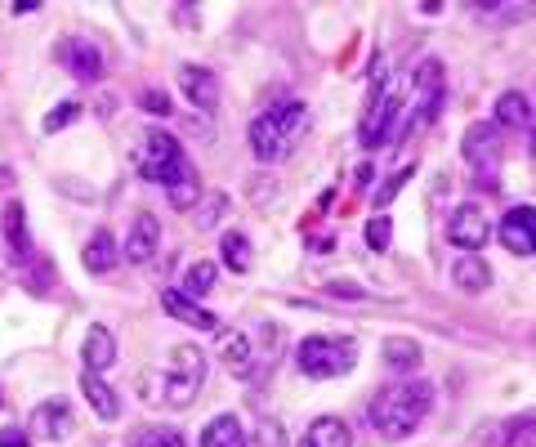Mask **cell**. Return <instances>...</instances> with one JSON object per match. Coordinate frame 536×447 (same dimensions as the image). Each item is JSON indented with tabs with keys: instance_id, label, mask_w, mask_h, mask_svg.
<instances>
[{
	"instance_id": "cell-35",
	"label": "cell",
	"mask_w": 536,
	"mask_h": 447,
	"mask_svg": "<svg viewBox=\"0 0 536 447\" xmlns=\"http://www.w3.org/2000/svg\"><path fill=\"white\" fill-rule=\"evenodd\" d=\"M76 112H81V108H76V103H63L59 112H50V117H45V135H59V130L67 126V121H76Z\"/></svg>"
},
{
	"instance_id": "cell-11",
	"label": "cell",
	"mask_w": 536,
	"mask_h": 447,
	"mask_svg": "<svg viewBox=\"0 0 536 447\" xmlns=\"http://www.w3.org/2000/svg\"><path fill=\"white\" fill-rule=\"evenodd\" d=\"M59 59L63 68L76 76V81H103V72H108V63H103V50L90 41V36H67L59 45Z\"/></svg>"
},
{
	"instance_id": "cell-19",
	"label": "cell",
	"mask_w": 536,
	"mask_h": 447,
	"mask_svg": "<svg viewBox=\"0 0 536 447\" xmlns=\"http://www.w3.org/2000/svg\"><path fill=\"white\" fill-rule=\"evenodd\" d=\"M215 354H219V363H224L228 372L242 376V380L255 372V358H260V354L251 349V340L242 336V331H224V336H219V349H215Z\"/></svg>"
},
{
	"instance_id": "cell-41",
	"label": "cell",
	"mask_w": 536,
	"mask_h": 447,
	"mask_svg": "<svg viewBox=\"0 0 536 447\" xmlns=\"http://www.w3.org/2000/svg\"><path fill=\"white\" fill-rule=\"evenodd\" d=\"M528 148H532V161H536V130H532V139H528Z\"/></svg>"
},
{
	"instance_id": "cell-5",
	"label": "cell",
	"mask_w": 536,
	"mask_h": 447,
	"mask_svg": "<svg viewBox=\"0 0 536 447\" xmlns=\"http://www.w3.org/2000/svg\"><path fill=\"white\" fill-rule=\"evenodd\" d=\"M407 76H389L385 85L376 90V103L367 108L362 117V148H385L389 139H398V126H402V108H407Z\"/></svg>"
},
{
	"instance_id": "cell-25",
	"label": "cell",
	"mask_w": 536,
	"mask_h": 447,
	"mask_svg": "<svg viewBox=\"0 0 536 447\" xmlns=\"http://www.w3.org/2000/svg\"><path fill=\"white\" fill-rule=\"evenodd\" d=\"M215 264H210V260H193V264H188V269H184V282H179V296H188V300H201V296H210V287H215Z\"/></svg>"
},
{
	"instance_id": "cell-10",
	"label": "cell",
	"mask_w": 536,
	"mask_h": 447,
	"mask_svg": "<svg viewBox=\"0 0 536 447\" xmlns=\"http://www.w3.org/2000/svg\"><path fill=\"white\" fill-rule=\"evenodd\" d=\"M67 434H72V407H67V398H45L32 412V421H27V439L54 447V443H63Z\"/></svg>"
},
{
	"instance_id": "cell-1",
	"label": "cell",
	"mask_w": 536,
	"mask_h": 447,
	"mask_svg": "<svg viewBox=\"0 0 536 447\" xmlns=\"http://www.w3.org/2000/svg\"><path fill=\"white\" fill-rule=\"evenodd\" d=\"M134 166H139V175L148 179V184L166 188L170 206H179V211L197 206V170H193V161L184 157L175 135H166V130H143L139 144H134Z\"/></svg>"
},
{
	"instance_id": "cell-14",
	"label": "cell",
	"mask_w": 536,
	"mask_h": 447,
	"mask_svg": "<svg viewBox=\"0 0 536 447\" xmlns=\"http://www.w3.org/2000/svg\"><path fill=\"white\" fill-rule=\"evenodd\" d=\"M126 260L130 264H148L152 255L161 251V224H157V215L152 211H139L134 215V224H130V233H126Z\"/></svg>"
},
{
	"instance_id": "cell-37",
	"label": "cell",
	"mask_w": 536,
	"mask_h": 447,
	"mask_svg": "<svg viewBox=\"0 0 536 447\" xmlns=\"http://www.w3.org/2000/svg\"><path fill=\"white\" fill-rule=\"evenodd\" d=\"M0 447H32V439H27V430H0Z\"/></svg>"
},
{
	"instance_id": "cell-8",
	"label": "cell",
	"mask_w": 536,
	"mask_h": 447,
	"mask_svg": "<svg viewBox=\"0 0 536 447\" xmlns=\"http://www.w3.org/2000/svg\"><path fill=\"white\" fill-rule=\"evenodd\" d=\"M487 237H492V220H487V206L461 202L452 215H447V242L461 246V251H483Z\"/></svg>"
},
{
	"instance_id": "cell-23",
	"label": "cell",
	"mask_w": 536,
	"mask_h": 447,
	"mask_svg": "<svg viewBox=\"0 0 536 447\" xmlns=\"http://www.w3.org/2000/svg\"><path fill=\"white\" fill-rule=\"evenodd\" d=\"M452 282L461 291H469V296H478V291L492 287V269H487V260H478V255H465V260H456Z\"/></svg>"
},
{
	"instance_id": "cell-43",
	"label": "cell",
	"mask_w": 536,
	"mask_h": 447,
	"mask_svg": "<svg viewBox=\"0 0 536 447\" xmlns=\"http://www.w3.org/2000/svg\"><path fill=\"white\" fill-rule=\"evenodd\" d=\"M300 447H309V443H300Z\"/></svg>"
},
{
	"instance_id": "cell-15",
	"label": "cell",
	"mask_w": 536,
	"mask_h": 447,
	"mask_svg": "<svg viewBox=\"0 0 536 447\" xmlns=\"http://www.w3.org/2000/svg\"><path fill=\"white\" fill-rule=\"evenodd\" d=\"M179 90H184V99H193V108L201 112H215L219 108V76L210 68H179Z\"/></svg>"
},
{
	"instance_id": "cell-9",
	"label": "cell",
	"mask_w": 536,
	"mask_h": 447,
	"mask_svg": "<svg viewBox=\"0 0 536 447\" xmlns=\"http://www.w3.org/2000/svg\"><path fill=\"white\" fill-rule=\"evenodd\" d=\"M0 233H5V251L14 264H32L36 246H32V228H27V206L18 197H9L5 211H0Z\"/></svg>"
},
{
	"instance_id": "cell-31",
	"label": "cell",
	"mask_w": 536,
	"mask_h": 447,
	"mask_svg": "<svg viewBox=\"0 0 536 447\" xmlns=\"http://www.w3.org/2000/svg\"><path fill=\"white\" fill-rule=\"evenodd\" d=\"M510 447H536V416H510Z\"/></svg>"
},
{
	"instance_id": "cell-16",
	"label": "cell",
	"mask_w": 536,
	"mask_h": 447,
	"mask_svg": "<svg viewBox=\"0 0 536 447\" xmlns=\"http://www.w3.org/2000/svg\"><path fill=\"white\" fill-rule=\"evenodd\" d=\"M81 363H85V372L103 376L112 363H117V336H112L108 327H99V322H94V327L85 331V340H81Z\"/></svg>"
},
{
	"instance_id": "cell-2",
	"label": "cell",
	"mask_w": 536,
	"mask_h": 447,
	"mask_svg": "<svg viewBox=\"0 0 536 447\" xmlns=\"http://www.w3.org/2000/svg\"><path fill=\"white\" fill-rule=\"evenodd\" d=\"M429 407H434V385L429 380H398V385H385L367 403V425L376 439L398 443L420 430Z\"/></svg>"
},
{
	"instance_id": "cell-12",
	"label": "cell",
	"mask_w": 536,
	"mask_h": 447,
	"mask_svg": "<svg viewBox=\"0 0 536 447\" xmlns=\"http://www.w3.org/2000/svg\"><path fill=\"white\" fill-rule=\"evenodd\" d=\"M461 152L469 166L492 170L496 161H501V130H496V121H474L461 139Z\"/></svg>"
},
{
	"instance_id": "cell-32",
	"label": "cell",
	"mask_w": 536,
	"mask_h": 447,
	"mask_svg": "<svg viewBox=\"0 0 536 447\" xmlns=\"http://www.w3.org/2000/svg\"><path fill=\"white\" fill-rule=\"evenodd\" d=\"M134 447H188V443H184V434H179V430H170V425H157V430H148Z\"/></svg>"
},
{
	"instance_id": "cell-4",
	"label": "cell",
	"mask_w": 536,
	"mask_h": 447,
	"mask_svg": "<svg viewBox=\"0 0 536 447\" xmlns=\"http://www.w3.org/2000/svg\"><path fill=\"white\" fill-rule=\"evenodd\" d=\"M295 363L309 380H335L344 372H353L358 363V345L349 336H304L295 345Z\"/></svg>"
},
{
	"instance_id": "cell-42",
	"label": "cell",
	"mask_w": 536,
	"mask_h": 447,
	"mask_svg": "<svg viewBox=\"0 0 536 447\" xmlns=\"http://www.w3.org/2000/svg\"><path fill=\"white\" fill-rule=\"evenodd\" d=\"M532 345H536V331H532Z\"/></svg>"
},
{
	"instance_id": "cell-26",
	"label": "cell",
	"mask_w": 536,
	"mask_h": 447,
	"mask_svg": "<svg viewBox=\"0 0 536 447\" xmlns=\"http://www.w3.org/2000/svg\"><path fill=\"white\" fill-rule=\"evenodd\" d=\"M219 255H224L228 269L246 273V269H251V260H255V255H251V237H246V233H224V237H219Z\"/></svg>"
},
{
	"instance_id": "cell-28",
	"label": "cell",
	"mask_w": 536,
	"mask_h": 447,
	"mask_svg": "<svg viewBox=\"0 0 536 447\" xmlns=\"http://www.w3.org/2000/svg\"><path fill=\"white\" fill-rule=\"evenodd\" d=\"M224 215H228V193H206V197L197 202V215H193V220H197V228H215L219 220H224Z\"/></svg>"
},
{
	"instance_id": "cell-18",
	"label": "cell",
	"mask_w": 536,
	"mask_h": 447,
	"mask_svg": "<svg viewBox=\"0 0 536 447\" xmlns=\"http://www.w3.org/2000/svg\"><path fill=\"white\" fill-rule=\"evenodd\" d=\"M161 309L170 313V318H179L184 327H193V331H215L219 327V318L210 309H201L197 300H188V296H179L175 287L170 291H161Z\"/></svg>"
},
{
	"instance_id": "cell-33",
	"label": "cell",
	"mask_w": 536,
	"mask_h": 447,
	"mask_svg": "<svg viewBox=\"0 0 536 447\" xmlns=\"http://www.w3.org/2000/svg\"><path fill=\"white\" fill-rule=\"evenodd\" d=\"M50 278H59V269H54L50 260H32V273H27V287H32V291H45V287H50Z\"/></svg>"
},
{
	"instance_id": "cell-24",
	"label": "cell",
	"mask_w": 536,
	"mask_h": 447,
	"mask_svg": "<svg viewBox=\"0 0 536 447\" xmlns=\"http://www.w3.org/2000/svg\"><path fill=\"white\" fill-rule=\"evenodd\" d=\"M201 447H246V430L237 416H215L201 430Z\"/></svg>"
},
{
	"instance_id": "cell-21",
	"label": "cell",
	"mask_w": 536,
	"mask_h": 447,
	"mask_svg": "<svg viewBox=\"0 0 536 447\" xmlns=\"http://www.w3.org/2000/svg\"><path fill=\"white\" fill-rule=\"evenodd\" d=\"M496 130H532V99L523 90H505L496 99Z\"/></svg>"
},
{
	"instance_id": "cell-6",
	"label": "cell",
	"mask_w": 536,
	"mask_h": 447,
	"mask_svg": "<svg viewBox=\"0 0 536 447\" xmlns=\"http://www.w3.org/2000/svg\"><path fill=\"white\" fill-rule=\"evenodd\" d=\"M443 94H447V76H443V63L438 59H425L411 76V108L402 117L398 135H416V130L434 126L438 121V108H443Z\"/></svg>"
},
{
	"instance_id": "cell-27",
	"label": "cell",
	"mask_w": 536,
	"mask_h": 447,
	"mask_svg": "<svg viewBox=\"0 0 536 447\" xmlns=\"http://www.w3.org/2000/svg\"><path fill=\"white\" fill-rule=\"evenodd\" d=\"M420 358H425V354H420V345H416V340H407V336H394L385 345V363L394 367V372H416Z\"/></svg>"
},
{
	"instance_id": "cell-39",
	"label": "cell",
	"mask_w": 536,
	"mask_h": 447,
	"mask_svg": "<svg viewBox=\"0 0 536 447\" xmlns=\"http://www.w3.org/2000/svg\"><path fill=\"white\" fill-rule=\"evenodd\" d=\"M175 18H179V23H201V14H197L193 5H179V9H175Z\"/></svg>"
},
{
	"instance_id": "cell-29",
	"label": "cell",
	"mask_w": 536,
	"mask_h": 447,
	"mask_svg": "<svg viewBox=\"0 0 536 447\" xmlns=\"http://www.w3.org/2000/svg\"><path fill=\"white\" fill-rule=\"evenodd\" d=\"M389 237H394V220H389L385 211L371 215L367 220V246L371 251H389Z\"/></svg>"
},
{
	"instance_id": "cell-38",
	"label": "cell",
	"mask_w": 536,
	"mask_h": 447,
	"mask_svg": "<svg viewBox=\"0 0 536 447\" xmlns=\"http://www.w3.org/2000/svg\"><path fill=\"white\" fill-rule=\"evenodd\" d=\"M331 296H344V300H367V291L362 287H353V282H331Z\"/></svg>"
},
{
	"instance_id": "cell-3",
	"label": "cell",
	"mask_w": 536,
	"mask_h": 447,
	"mask_svg": "<svg viewBox=\"0 0 536 447\" xmlns=\"http://www.w3.org/2000/svg\"><path fill=\"white\" fill-rule=\"evenodd\" d=\"M304 126H309V108L300 99H282L268 112L251 121V152L264 161V166H277L286 161L304 139Z\"/></svg>"
},
{
	"instance_id": "cell-40",
	"label": "cell",
	"mask_w": 536,
	"mask_h": 447,
	"mask_svg": "<svg viewBox=\"0 0 536 447\" xmlns=\"http://www.w3.org/2000/svg\"><path fill=\"white\" fill-rule=\"evenodd\" d=\"M9 184H14V170H9V166H5V161H0V193H5V188H9Z\"/></svg>"
},
{
	"instance_id": "cell-20",
	"label": "cell",
	"mask_w": 536,
	"mask_h": 447,
	"mask_svg": "<svg viewBox=\"0 0 536 447\" xmlns=\"http://www.w3.org/2000/svg\"><path fill=\"white\" fill-rule=\"evenodd\" d=\"M81 394H85V403H90V412L99 416V421H117V416H121V398H117V389H112L103 376L81 372Z\"/></svg>"
},
{
	"instance_id": "cell-17",
	"label": "cell",
	"mask_w": 536,
	"mask_h": 447,
	"mask_svg": "<svg viewBox=\"0 0 536 447\" xmlns=\"http://www.w3.org/2000/svg\"><path fill=\"white\" fill-rule=\"evenodd\" d=\"M121 260V242L108 233V228H99V233H90V242H85L81 251V264L94 273V278H103V273H112Z\"/></svg>"
},
{
	"instance_id": "cell-36",
	"label": "cell",
	"mask_w": 536,
	"mask_h": 447,
	"mask_svg": "<svg viewBox=\"0 0 536 447\" xmlns=\"http://www.w3.org/2000/svg\"><path fill=\"white\" fill-rule=\"evenodd\" d=\"M407 175H411V166H402L398 175L389 179V184H385V188H380V193H376V206H389V202H394V193H398L402 184H407Z\"/></svg>"
},
{
	"instance_id": "cell-22",
	"label": "cell",
	"mask_w": 536,
	"mask_h": 447,
	"mask_svg": "<svg viewBox=\"0 0 536 447\" xmlns=\"http://www.w3.org/2000/svg\"><path fill=\"white\" fill-rule=\"evenodd\" d=\"M304 443L309 447H353V430L340 416H318V421L309 425V434H304Z\"/></svg>"
},
{
	"instance_id": "cell-13",
	"label": "cell",
	"mask_w": 536,
	"mask_h": 447,
	"mask_svg": "<svg viewBox=\"0 0 536 447\" xmlns=\"http://www.w3.org/2000/svg\"><path fill=\"white\" fill-rule=\"evenodd\" d=\"M501 242H505V251H514V255H536V206H514L510 215L501 220Z\"/></svg>"
},
{
	"instance_id": "cell-30",
	"label": "cell",
	"mask_w": 536,
	"mask_h": 447,
	"mask_svg": "<svg viewBox=\"0 0 536 447\" xmlns=\"http://www.w3.org/2000/svg\"><path fill=\"white\" fill-rule=\"evenodd\" d=\"M246 447H286L282 421H260V425H255V434L246 439Z\"/></svg>"
},
{
	"instance_id": "cell-34",
	"label": "cell",
	"mask_w": 536,
	"mask_h": 447,
	"mask_svg": "<svg viewBox=\"0 0 536 447\" xmlns=\"http://www.w3.org/2000/svg\"><path fill=\"white\" fill-rule=\"evenodd\" d=\"M139 108L152 112V117H170V99L161 90H139Z\"/></svg>"
},
{
	"instance_id": "cell-7",
	"label": "cell",
	"mask_w": 536,
	"mask_h": 447,
	"mask_svg": "<svg viewBox=\"0 0 536 447\" xmlns=\"http://www.w3.org/2000/svg\"><path fill=\"white\" fill-rule=\"evenodd\" d=\"M201 385H206V354L197 345H175L170 372L161 376V398L170 407H193Z\"/></svg>"
}]
</instances>
